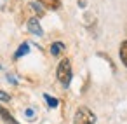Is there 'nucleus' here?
I'll return each instance as SVG.
<instances>
[{
  "label": "nucleus",
  "instance_id": "1",
  "mask_svg": "<svg viewBox=\"0 0 127 124\" xmlns=\"http://www.w3.org/2000/svg\"><path fill=\"white\" fill-rule=\"evenodd\" d=\"M56 73H58V80H59L64 87H68L70 82H71V63H70L68 58H64V60L59 61Z\"/></svg>",
  "mask_w": 127,
  "mask_h": 124
},
{
  "label": "nucleus",
  "instance_id": "2",
  "mask_svg": "<svg viewBox=\"0 0 127 124\" xmlns=\"http://www.w3.org/2000/svg\"><path fill=\"white\" fill-rule=\"evenodd\" d=\"M73 124H96V115L87 107H78L73 117Z\"/></svg>",
  "mask_w": 127,
  "mask_h": 124
},
{
  "label": "nucleus",
  "instance_id": "3",
  "mask_svg": "<svg viewBox=\"0 0 127 124\" xmlns=\"http://www.w3.org/2000/svg\"><path fill=\"white\" fill-rule=\"evenodd\" d=\"M28 30H30L33 35H42V33H44V30H42V26H40V23H38L37 18L28 19Z\"/></svg>",
  "mask_w": 127,
  "mask_h": 124
},
{
  "label": "nucleus",
  "instance_id": "4",
  "mask_svg": "<svg viewBox=\"0 0 127 124\" xmlns=\"http://www.w3.org/2000/svg\"><path fill=\"white\" fill-rule=\"evenodd\" d=\"M0 117H2V121H4L5 124H19V122L12 117V114H11L7 108H4L2 105H0Z\"/></svg>",
  "mask_w": 127,
  "mask_h": 124
},
{
  "label": "nucleus",
  "instance_id": "5",
  "mask_svg": "<svg viewBox=\"0 0 127 124\" xmlns=\"http://www.w3.org/2000/svg\"><path fill=\"white\" fill-rule=\"evenodd\" d=\"M38 2H40L44 7L51 9V11H58V9L61 7V0H38Z\"/></svg>",
  "mask_w": 127,
  "mask_h": 124
},
{
  "label": "nucleus",
  "instance_id": "6",
  "mask_svg": "<svg viewBox=\"0 0 127 124\" xmlns=\"http://www.w3.org/2000/svg\"><path fill=\"white\" fill-rule=\"evenodd\" d=\"M120 60H122V63L127 66V40H124L122 44H120Z\"/></svg>",
  "mask_w": 127,
  "mask_h": 124
},
{
  "label": "nucleus",
  "instance_id": "7",
  "mask_svg": "<svg viewBox=\"0 0 127 124\" xmlns=\"http://www.w3.org/2000/svg\"><path fill=\"white\" fill-rule=\"evenodd\" d=\"M61 51H64V44H63V42H54V44L51 46V54L58 56Z\"/></svg>",
  "mask_w": 127,
  "mask_h": 124
},
{
  "label": "nucleus",
  "instance_id": "8",
  "mask_svg": "<svg viewBox=\"0 0 127 124\" xmlns=\"http://www.w3.org/2000/svg\"><path fill=\"white\" fill-rule=\"evenodd\" d=\"M28 51H30V46H28V44H21V46H19V49L16 51V54H14V58H21V56H25V54H28Z\"/></svg>",
  "mask_w": 127,
  "mask_h": 124
},
{
  "label": "nucleus",
  "instance_id": "9",
  "mask_svg": "<svg viewBox=\"0 0 127 124\" xmlns=\"http://www.w3.org/2000/svg\"><path fill=\"white\" fill-rule=\"evenodd\" d=\"M44 98H45V101H47V105H49L51 108H56V107H58V103H59L56 98H52V96H49V94H44Z\"/></svg>",
  "mask_w": 127,
  "mask_h": 124
},
{
  "label": "nucleus",
  "instance_id": "10",
  "mask_svg": "<svg viewBox=\"0 0 127 124\" xmlns=\"http://www.w3.org/2000/svg\"><path fill=\"white\" fill-rule=\"evenodd\" d=\"M0 100H2V101H9L11 96H9L7 93H4V91H0Z\"/></svg>",
  "mask_w": 127,
  "mask_h": 124
},
{
  "label": "nucleus",
  "instance_id": "11",
  "mask_svg": "<svg viewBox=\"0 0 127 124\" xmlns=\"http://www.w3.org/2000/svg\"><path fill=\"white\" fill-rule=\"evenodd\" d=\"M32 5H33V9H35V11H37V12H38V14H40V16H42V14H44V11H42V9H40V7H38V5H37V4H32Z\"/></svg>",
  "mask_w": 127,
  "mask_h": 124
},
{
  "label": "nucleus",
  "instance_id": "12",
  "mask_svg": "<svg viewBox=\"0 0 127 124\" xmlns=\"http://www.w3.org/2000/svg\"><path fill=\"white\" fill-rule=\"evenodd\" d=\"M26 115H28V117H32V115H33V110H32V108H28V110H26Z\"/></svg>",
  "mask_w": 127,
  "mask_h": 124
}]
</instances>
